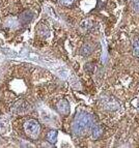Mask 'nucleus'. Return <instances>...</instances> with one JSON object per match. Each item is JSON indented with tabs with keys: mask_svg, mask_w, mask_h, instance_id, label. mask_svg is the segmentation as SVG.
I'll return each mask as SVG.
<instances>
[{
	"mask_svg": "<svg viewBox=\"0 0 139 148\" xmlns=\"http://www.w3.org/2000/svg\"><path fill=\"white\" fill-rule=\"evenodd\" d=\"M47 139L50 143H56L57 142V131H50L47 135Z\"/></svg>",
	"mask_w": 139,
	"mask_h": 148,
	"instance_id": "nucleus-10",
	"label": "nucleus"
},
{
	"mask_svg": "<svg viewBox=\"0 0 139 148\" xmlns=\"http://www.w3.org/2000/svg\"><path fill=\"white\" fill-rule=\"evenodd\" d=\"M4 130H5V125H4V123H3L2 121H0V134L3 133V132H4Z\"/></svg>",
	"mask_w": 139,
	"mask_h": 148,
	"instance_id": "nucleus-15",
	"label": "nucleus"
},
{
	"mask_svg": "<svg viewBox=\"0 0 139 148\" xmlns=\"http://www.w3.org/2000/svg\"><path fill=\"white\" fill-rule=\"evenodd\" d=\"M94 125V120L92 116L82 112L75 117L72 123V131L76 136H85L92 131Z\"/></svg>",
	"mask_w": 139,
	"mask_h": 148,
	"instance_id": "nucleus-1",
	"label": "nucleus"
},
{
	"mask_svg": "<svg viewBox=\"0 0 139 148\" xmlns=\"http://www.w3.org/2000/svg\"><path fill=\"white\" fill-rule=\"evenodd\" d=\"M94 49H96V45L92 44V42H86V44H84L81 47L80 54H81L82 56H85V57L89 56V55L94 51Z\"/></svg>",
	"mask_w": 139,
	"mask_h": 148,
	"instance_id": "nucleus-5",
	"label": "nucleus"
},
{
	"mask_svg": "<svg viewBox=\"0 0 139 148\" xmlns=\"http://www.w3.org/2000/svg\"><path fill=\"white\" fill-rule=\"evenodd\" d=\"M24 131L28 138L36 139L41 133V125L35 119H29L24 123Z\"/></svg>",
	"mask_w": 139,
	"mask_h": 148,
	"instance_id": "nucleus-2",
	"label": "nucleus"
},
{
	"mask_svg": "<svg viewBox=\"0 0 139 148\" xmlns=\"http://www.w3.org/2000/svg\"><path fill=\"white\" fill-rule=\"evenodd\" d=\"M36 32L39 33V35H41V36L47 37L48 35H49V28H48L45 24L41 23V24H39V26H37Z\"/></svg>",
	"mask_w": 139,
	"mask_h": 148,
	"instance_id": "nucleus-9",
	"label": "nucleus"
},
{
	"mask_svg": "<svg viewBox=\"0 0 139 148\" xmlns=\"http://www.w3.org/2000/svg\"><path fill=\"white\" fill-rule=\"evenodd\" d=\"M20 21L19 19L15 17H8V19H5L4 21V26L8 29H16L20 26Z\"/></svg>",
	"mask_w": 139,
	"mask_h": 148,
	"instance_id": "nucleus-6",
	"label": "nucleus"
},
{
	"mask_svg": "<svg viewBox=\"0 0 139 148\" xmlns=\"http://www.w3.org/2000/svg\"><path fill=\"white\" fill-rule=\"evenodd\" d=\"M133 54L134 56L139 57V36L136 37L133 42Z\"/></svg>",
	"mask_w": 139,
	"mask_h": 148,
	"instance_id": "nucleus-11",
	"label": "nucleus"
},
{
	"mask_svg": "<svg viewBox=\"0 0 139 148\" xmlns=\"http://www.w3.org/2000/svg\"><path fill=\"white\" fill-rule=\"evenodd\" d=\"M104 134V127L101 124H96L92 128V136L94 140H98L103 136Z\"/></svg>",
	"mask_w": 139,
	"mask_h": 148,
	"instance_id": "nucleus-7",
	"label": "nucleus"
},
{
	"mask_svg": "<svg viewBox=\"0 0 139 148\" xmlns=\"http://www.w3.org/2000/svg\"><path fill=\"white\" fill-rule=\"evenodd\" d=\"M58 3L62 6H70L74 3V0H58Z\"/></svg>",
	"mask_w": 139,
	"mask_h": 148,
	"instance_id": "nucleus-13",
	"label": "nucleus"
},
{
	"mask_svg": "<svg viewBox=\"0 0 139 148\" xmlns=\"http://www.w3.org/2000/svg\"><path fill=\"white\" fill-rule=\"evenodd\" d=\"M100 101H101V106H102V108L104 110L115 111V110H118L120 108V104H119L114 97H112V96L109 95L103 96Z\"/></svg>",
	"mask_w": 139,
	"mask_h": 148,
	"instance_id": "nucleus-3",
	"label": "nucleus"
},
{
	"mask_svg": "<svg viewBox=\"0 0 139 148\" xmlns=\"http://www.w3.org/2000/svg\"><path fill=\"white\" fill-rule=\"evenodd\" d=\"M132 8L135 12H139V0H133L132 1Z\"/></svg>",
	"mask_w": 139,
	"mask_h": 148,
	"instance_id": "nucleus-14",
	"label": "nucleus"
},
{
	"mask_svg": "<svg viewBox=\"0 0 139 148\" xmlns=\"http://www.w3.org/2000/svg\"><path fill=\"white\" fill-rule=\"evenodd\" d=\"M56 108H57V111L59 112V114L61 115H69L70 113V105H69V101L67 99H59L56 105Z\"/></svg>",
	"mask_w": 139,
	"mask_h": 148,
	"instance_id": "nucleus-4",
	"label": "nucleus"
},
{
	"mask_svg": "<svg viewBox=\"0 0 139 148\" xmlns=\"http://www.w3.org/2000/svg\"><path fill=\"white\" fill-rule=\"evenodd\" d=\"M85 71H86L88 74L92 75V73L94 72V64L92 63V62H88V63L85 64Z\"/></svg>",
	"mask_w": 139,
	"mask_h": 148,
	"instance_id": "nucleus-12",
	"label": "nucleus"
},
{
	"mask_svg": "<svg viewBox=\"0 0 139 148\" xmlns=\"http://www.w3.org/2000/svg\"><path fill=\"white\" fill-rule=\"evenodd\" d=\"M32 12H28V10H26V12H22L20 15V18H19V21H20V24L21 25H26L28 24V23L30 22V21L32 20Z\"/></svg>",
	"mask_w": 139,
	"mask_h": 148,
	"instance_id": "nucleus-8",
	"label": "nucleus"
}]
</instances>
